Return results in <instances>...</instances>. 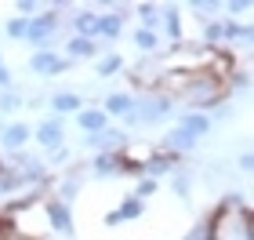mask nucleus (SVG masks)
<instances>
[{
  "mask_svg": "<svg viewBox=\"0 0 254 240\" xmlns=\"http://www.w3.org/2000/svg\"><path fill=\"white\" fill-rule=\"evenodd\" d=\"M33 139H37L44 150H59V146H65V128L59 117H48L44 124H37L33 128Z\"/></svg>",
  "mask_w": 254,
  "mask_h": 240,
  "instance_id": "obj_9",
  "label": "nucleus"
},
{
  "mask_svg": "<svg viewBox=\"0 0 254 240\" xmlns=\"http://www.w3.org/2000/svg\"><path fill=\"white\" fill-rule=\"evenodd\" d=\"M7 84H11V73H7V70H0V91H7Z\"/></svg>",
  "mask_w": 254,
  "mask_h": 240,
  "instance_id": "obj_36",
  "label": "nucleus"
},
{
  "mask_svg": "<svg viewBox=\"0 0 254 240\" xmlns=\"http://www.w3.org/2000/svg\"><path fill=\"white\" fill-rule=\"evenodd\" d=\"M178 167H182V157L164 153V150H153V153L145 157V164H142V175L160 182V175H171V171H178Z\"/></svg>",
  "mask_w": 254,
  "mask_h": 240,
  "instance_id": "obj_6",
  "label": "nucleus"
},
{
  "mask_svg": "<svg viewBox=\"0 0 254 240\" xmlns=\"http://www.w3.org/2000/svg\"><path fill=\"white\" fill-rule=\"evenodd\" d=\"M15 109H22V98L15 91H0V113H15Z\"/></svg>",
  "mask_w": 254,
  "mask_h": 240,
  "instance_id": "obj_30",
  "label": "nucleus"
},
{
  "mask_svg": "<svg viewBox=\"0 0 254 240\" xmlns=\"http://www.w3.org/2000/svg\"><path fill=\"white\" fill-rule=\"evenodd\" d=\"M76 128L80 131H84V135H98L102 128H109V117H106V113H102V109H80L76 113Z\"/></svg>",
  "mask_w": 254,
  "mask_h": 240,
  "instance_id": "obj_13",
  "label": "nucleus"
},
{
  "mask_svg": "<svg viewBox=\"0 0 254 240\" xmlns=\"http://www.w3.org/2000/svg\"><path fill=\"white\" fill-rule=\"evenodd\" d=\"M87 171L95 178H124L127 175V160H124V153H95L87 160Z\"/></svg>",
  "mask_w": 254,
  "mask_h": 240,
  "instance_id": "obj_4",
  "label": "nucleus"
},
{
  "mask_svg": "<svg viewBox=\"0 0 254 240\" xmlns=\"http://www.w3.org/2000/svg\"><path fill=\"white\" fill-rule=\"evenodd\" d=\"M48 106H51L55 117L62 120V117H69V113H80V109H84V98H80L76 91H59V95L48 98Z\"/></svg>",
  "mask_w": 254,
  "mask_h": 240,
  "instance_id": "obj_12",
  "label": "nucleus"
},
{
  "mask_svg": "<svg viewBox=\"0 0 254 240\" xmlns=\"http://www.w3.org/2000/svg\"><path fill=\"white\" fill-rule=\"evenodd\" d=\"M127 135L120 128H102L98 135H84V150L91 153H124Z\"/></svg>",
  "mask_w": 254,
  "mask_h": 240,
  "instance_id": "obj_3",
  "label": "nucleus"
},
{
  "mask_svg": "<svg viewBox=\"0 0 254 240\" xmlns=\"http://www.w3.org/2000/svg\"><path fill=\"white\" fill-rule=\"evenodd\" d=\"M196 150V139L189 131H182L178 124L175 128H167L164 131V153H175V157H186V153H192Z\"/></svg>",
  "mask_w": 254,
  "mask_h": 240,
  "instance_id": "obj_10",
  "label": "nucleus"
},
{
  "mask_svg": "<svg viewBox=\"0 0 254 240\" xmlns=\"http://www.w3.org/2000/svg\"><path fill=\"white\" fill-rule=\"evenodd\" d=\"M134 48L142 51V55H156V51H160L156 29H142V26H138V29H134Z\"/></svg>",
  "mask_w": 254,
  "mask_h": 240,
  "instance_id": "obj_21",
  "label": "nucleus"
},
{
  "mask_svg": "<svg viewBox=\"0 0 254 240\" xmlns=\"http://www.w3.org/2000/svg\"><path fill=\"white\" fill-rule=\"evenodd\" d=\"M236 167H240V171H251V167H254V153L244 150V153H240V160H236Z\"/></svg>",
  "mask_w": 254,
  "mask_h": 240,
  "instance_id": "obj_33",
  "label": "nucleus"
},
{
  "mask_svg": "<svg viewBox=\"0 0 254 240\" xmlns=\"http://www.w3.org/2000/svg\"><path fill=\"white\" fill-rule=\"evenodd\" d=\"M134 15L142 18V29H153V26H156V18H160V7H156V4H138V7H134Z\"/></svg>",
  "mask_w": 254,
  "mask_h": 240,
  "instance_id": "obj_27",
  "label": "nucleus"
},
{
  "mask_svg": "<svg viewBox=\"0 0 254 240\" xmlns=\"http://www.w3.org/2000/svg\"><path fill=\"white\" fill-rule=\"evenodd\" d=\"M51 197L69 208V204L80 197V182H76V178H69V175H65V178H59V182H55V193H51Z\"/></svg>",
  "mask_w": 254,
  "mask_h": 240,
  "instance_id": "obj_20",
  "label": "nucleus"
},
{
  "mask_svg": "<svg viewBox=\"0 0 254 240\" xmlns=\"http://www.w3.org/2000/svg\"><path fill=\"white\" fill-rule=\"evenodd\" d=\"M171 189H175L182 200H189V193H192V175H189V171H182V167L171 171Z\"/></svg>",
  "mask_w": 254,
  "mask_h": 240,
  "instance_id": "obj_25",
  "label": "nucleus"
},
{
  "mask_svg": "<svg viewBox=\"0 0 254 240\" xmlns=\"http://www.w3.org/2000/svg\"><path fill=\"white\" fill-rule=\"evenodd\" d=\"M59 11H37L29 22H26V44H33L37 51H51L55 44V33H59Z\"/></svg>",
  "mask_w": 254,
  "mask_h": 240,
  "instance_id": "obj_2",
  "label": "nucleus"
},
{
  "mask_svg": "<svg viewBox=\"0 0 254 240\" xmlns=\"http://www.w3.org/2000/svg\"><path fill=\"white\" fill-rule=\"evenodd\" d=\"M15 11H18V18H33V15L40 11V4H37V0H18Z\"/></svg>",
  "mask_w": 254,
  "mask_h": 240,
  "instance_id": "obj_32",
  "label": "nucleus"
},
{
  "mask_svg": "<svg viewBox=\"0 0 254 240\" xmlns=\"http://www.w3.org/2000/svg\"><path fill=\"white\" fill-rule=\"evenodd\" d=\"M29 142H33V128H29V124L15 120V124H4V128H0V146H4L7 153H18V150H26Z\"/></svg>",
  "mask_w": 254,
  "mask_h": 240,
  "instance_id": "obj_8",
  "label": "nucleus"
},
{
  "mask_svg": "<svg viewBox=\"0 0 254 240\" xmlns=\"http://www.w3.org/2000/svg\"><path fill=\"white\" fill-rule=\"evenodd\" d=\"M95 55H98V40H87V37L65 40V59H95Z\"/></svg>",
  "mask_w": 254,
  "mask_h": 240,
  "instance_id": "obj_17",
  "label": "nucleus"
},
{
  "mask_svg": "<svg viewBox=\"0 0 254 240\" xmlns=\"http://www.w3.org/2000/svg\"><path fill=\"white\" fill-rule=\"evenodd\" d=\"M120 219L124 222H134V219H142L145 215V200H138V197H124V204H120Z\"/></svg>",
  "mask_w": 254,
  "mask_h": 240,
  "instance_id": "obj_23",
  "label": "nucleus"
},
{
  "mask_svg": "<svg viewBox=\"0 0 254 240\" xmlns=\"http://www.w3.org/2000/svg\"><path fill=\"white\" fill-rule=\"evenodd\" d=\"M131 106H134V95H127V91H117V95H106L102 98V113L106 117H127L131 113Z\"/></svg>",
  "mask_w": 254,
  "mask_h": 240,
  "instance_id": "obj_14",
  "label": "nucleus"
},
{
  "mask_svg": "<svg viewBox=\"0 0 254 240\" xmlns=\"http://www.w3.org/2000/svg\"><path fill=\"white\" fill-rule=\"evenodd\" d=\"M167 117H175V98L171 95H145V98H134V106L124 120L131 128H138V124H160Z\"/></svg>",
  "mask_w": 254,
  "mask_h": 240,
  "instance_id": "obj_1",
  "label": "nucleus"
},
{
  "mask_svg": "<svg viewBox=\"0 0 254 240\" xmlns=\"http://www.w3.org/2000/svg\"><path fill=\"white\" fill-rule=\"evenodd\" d=\"M44 219H48V233H59V237H73V215H69L65 204H59L55 197L44 200Z\"/></svg>",
  "mask_w": 254,
  "mask_h": 240,
  "instance_id": "obj_5",
  "label": "nucleus"
},
{
  "mask_svg": "<svg viewBox=\"0 0 254 240\" xmlns=\"http://www.w3.org/2000/svg\"><path fill=\"white\" fill-rule=\"evenodd\" d=\"M102 222H106V226H109V230H113V226H120L124 219H120V211H117V208H113V211H109V215H106V219H102Z\"/></svg>",
  "mask_w": 254,
  "mask_h": 240,
  "instance_id": "obj_34",
  "label": "nucleus"
},
{
  "mask_svg": "<svg viewBox=\"0 0 254 240\" xmlns=\"http://www.w3.org/2000/svg\"><path fill=\"white\" fill-rule=\"evenodd\" d=\"M164 11V29H167V37H171V48H182V40H186V33H182V11L178 7H160Z\"/></svg>",
  "mask_w": 254,
  "mask_h": 240,
  "instance_id": "obj_16",
  "label": "nucleus"
},
{
  "mask_svg": "<svg viewBox=\"0 0 254 240\" xmlns=\"http://www.w3.org/2000/svg\"><path fill=\"white\" fill-rule=\"evenodd\" d=\"M218 7H222V4H211V0H203V4L196 0V4H189V11L196 15V22H203V26L211 22V11H218Z\"/></svg>",
  "mask_w": 254,
  "mask_h": 240,
  "instance_id": "obj_29",
  "label": "nucleus"
},
{
  "mask_svg": "<svg viewBox=\"0 0 254 240\" xmlns=\"http://www.w3.org/2000/svg\"><path fill=\"white\" fill-rule=\"evenodd\" d=\"M131 15V11H106V15H98V29H95V40H117L124 33V18Z\"/></svg>",
  "mask_w": 254,
  "mask_h": 240,
  "instance_id": "obj_11",
  "label": "nucleus"
},
{
  "mask_svg": "<svg viewBox=\"0 0 254 240\" xmlns=\"http://www.w3.org/2000/svg\"><path fill=\"white\" fill-rule=\"evenodd\" d=\"M69 157H73V153H69V146H59V150H48V157H44V167H69Z\"/></svg>",
  "mask_w": 254,
  "mask_h": 240,
  "instance_id": "obj_26",
  "label": "nucleus"
},
{
  "mask_svg": "<svg viewBox=\"0 0 254 240\" xmlns=\"http://www.w3.org/2000/svg\"><path fill=\"white\" fill-rule=\"evenodd\" d=\"M254 29L247 26V22H236V18H225L222 22V40L225 44H251Z\"/></svg>",
  "mask_w": 254,
  "mask_h": 240,
  "instance_id": "obj_15",
  "label": "nucleus"
},
{
  "mask_svg": "<svg viewBox=\"0 0 254 240\" xmlns=\"http://www.w3.org/2000/svg\"><path fill=\"white\" fill-rule=\"evenodd\" d=\"M124 70V55H117V51H109V55H102V59H98V77H117Z\"/></svg>",
  "mask_w": 254,
  "mask_h": 240,
  "instance_id": "obj_22",
  "label": "nucleus"
},
{
  "mask_svg": "<svg viewBox=\"0 0 254 240\" xmlns=\"http://www.w3.org/2000/svg\"><path fill=\"white\" fill-rule=\"evenodd\" d=\"M95 29H98V11H76L73 15V37L95 40Z\"/></svg>",
  "mask_w": 254,
  "mask_h": 240,
  "instance_id": "obj_18",
  "label": "nucleus"
},
{
  "mask_svg": "<svg viewBox=\"0 0 254 240\" xmlns=\"http://www.w3.org/2000/svg\"><path fill=\"white\" fill-rule=\"evenodd\" d=\"M156 189H160V182H156V178H145V175H142V178L134 182V193H131V197H138V200H149V197H153Z\"/></svg>",
  "mask_w": 254,
  "mask_h": 240,
  "instance_id": "obj_28",
  "label": "nucleus"
},
{
  "mask_svg": "<svg viewBox=\"0 0 254 240\" xmlns=\"http://www.w3.org/2000/svg\"><path fill=\"white\" fill-rule=\"evenodd\" d=\"M251 4H247V0H236V4H229V15H240V11H247Z\"/></svg>",
  "mask_w": 254,
  "mask_h": 240,
  "instance_id": "obj_35",
  "label": "nucleus"
},
{
  "mask_svg": "<svg viewBox=\"0 0 254 240\" xmlns=\"http://www.w3.org/2000/svg\"><path fill=\"white\" fill-rule=\"evenodd\" d=\"M26 22H29V18H11V22H7V37H11V40H26Z\"/></svg>",
  "mask_w": 254,
  "mask_h": 240,
  "instance_id": "obj_31",
  "label": "nucleus"
},
{
  "mask_svg": "<svg viewBox=\"0 0 254 240\" xmlns=\"http://www.w3.org/2000/svg\"><path fill=\"white\" fill-rule=\"evenodd\" d=\"M225 91H229V95H233V91L247 95V91H251V73L247 70H233V73L225 77Z\"/></svg>",
  "mask_w": 254,
  "mask_h": 240,
  "instance_id": "obj_24",
  "label": "nucleus"
},
{
  "mask_svg": "<svg viewBox=\"0 0 254 240\" xmlns=\"http://www.w3.org/2000/svg\"><path fill=\"white\" fill-rule=\"evenodd\" d=\"M178 128H182V131H189V135H192V139H196V142H200V139H203V135H207V131H211V120H207V113H186V117H182V120H178Z\"/></svg>",
  "mask_w": 254,
  "mask_h": 240,
  "instance_id": "obj_19",
  "label": "nucleus"
},
{
  "mask_svg": "<svg viewBox=\"0 0 254 240\" xmlns=\"http://www.w3.org/2000/svg\"><path fill=\"white\" fill-rule=\"evenodd\" d=\"M29 70L37 73V77H59V73L69 70V59L59 55V51H37L29 59Z\"/></svg>",
  "mask_w": 254,
  "mask_h": 240,
  "instance_id": "obj_7",
  "label": "nucleus"
},
{
  "mask_svg": "<svg viewBox=\"0 0 254 240\" xmlns=\"http://www.w3.org/2000/svg\"><path fill=\"white\" fill-rule=\"evenodd\" d=\"M0 70H4V55H0Z\"/></svg>",
  "mask_w": 254,
  "mask_h": 240,
  "instance_id": "obj_37",
  "label": "nucleus"
}]
</instances>
